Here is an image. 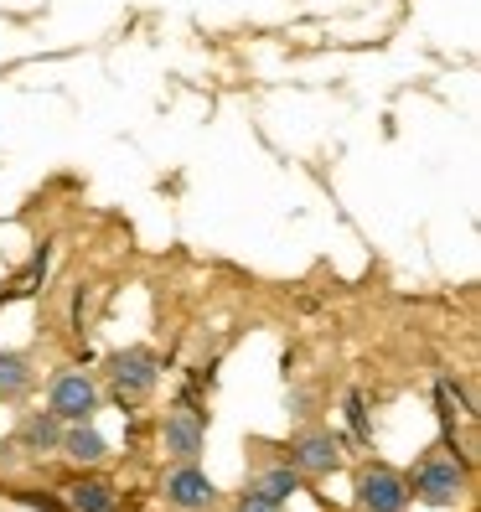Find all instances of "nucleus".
Segmentation results:
<instances>
[{
	"label": "nucleus",
	"instance_id": "11",
	"mask_svg": "<svg viewBox=\"0 0 481 512\" xmlns=\"http://www.w3.org/2000/svg\"><path fill=\"white\" fill-rule=\"evenodd\" d=\"M32 388V363L21 352H0V399H21Z\"/></svg>",
	"mask_w": 481,
	"mask_h": 512
},
{
	"label": "nucleus",
	"instance_id": "4",
	"mask_svg": "<svg viewBox=\"0 0 481 512\" xmlns=\"http://www.w3.org/2000/svg\"><path fill=\"white\" fill-rule=\"evenodd\" d=\"M161 497L176 512H207L218 502V487H213V476H207V471H197V461H182V466H171L161 476Z\"/></svg>",
	"mask_w": 481,
	"mask_h": 512
},
{
	"label": "nucleus",
	"instance_id": "7",
	"mask_svg": "<svg viewBox=\"0 0 481 512\" xmlns=\"http://www.w3.org/2000/svg\"><path fill=\"white\" fill-rule=\"evenodd\" d=\"M337 461H342V445L326 430H306L290 440V466L300 476H326V471H337Z\"/></svg>",
	"mask_w": 481,
	"mask_h": 512
},
{
	"label": "nucleus",
	"instance_id": "10",
	"mask_svg": "<svg viewBox=\"0 0 481 512\" xmlns=\"http://www.w3.org/2000/svg\"><path fill=\"white\" fill-rule=\"evenodd\" d=\"M57 440H63V419H57L52 409L26 419V430H21V445L26 450H42V456H47V450H57Z\"/></svg>",
	"mask_w": 481,
	"mask_h": 512
},
{
	"label": "nucleus",
	"instance_id": "1",
	"mask_svg": "<svg viewBox=\"0 0 481 512\" xmlns=\"http://www.w3.org/2000/svg\"><path fill=\"white\" fill-rule=\"evenodd\" d=\"M409 497L430 502V507H456L466 497V466L456 456H430L419 461L414 481H409Z\"/></svg>",
	"mask_w": 481,
	"mask_h": 512
},
{
	"label": "nucleus",
	"instance_id": "6",
	"mask_svg": "<svg viewBox=\"0 0 481 512\" xmlns=\"http://www.w3.org/2000/svg\"><path fill=\"white\" fill-rule=\"evenodd\" d=\"M161 445H166V456H176V461H197V456H202V445H207L202 414H197L192 404L171 409V414L161 419Z\"/></svg>",
	"mask_w": 481,
	"mask_h": 512
},
{
	"label": "nucleus",
	"instance_id": "8",
	"mask_svg": "<svg viewBox=\"0 0 481 512\" xmlns=\"http://www.w3.org/2000/svg\"><path fill=\"white\" fill-rule=\"evenodd\" d=\"M63 502H68V512H119V492L94 476H73L63 487Z\"/></svg>",
	"mask_w": 481,
	"mask_h": 512
},
{
	"label": "nucleus",
	"instance_id": "2",
	"mask_svg": "<svg viewBox=\"0 0 481 512\" xmlns=\"http://www.w3.org/2000/svg\"><path fill=\"white\" fill-rule=\"evenodd\" d=\"M47 409L63 419V425H83V419L99 414V383L88 373H57L47 388Z\"/></svg>",
	"mask_w": 481,
	"mask_h": 512
},
{
	"label": "nucleus",
	"instance_id": "14",
	"mask_svg": "<svg viewBox=\"0 0 481 512\" xmlns=\"http://www.w3.org/2000/svg\"><path fill=\"white\" fill-rule=\"evenodd\" d=\"M233 512H285V507H280V502H269L264 492H254V487H249L244 497H238V507H233Z\"/></svg>",
	"mask_w": 481,
	"mask_h": 512
},
{
	"label": "nucleus",
	"instance_id": "5",
	"mask_svg": "<svg viewBox=\"0 0 481 512\" xmlns=\"http://www.w3.org/2000/svg\"><path fill=\"white\" fill-rule=\"evenodd\" d=\"M409 481L394 466H368L357 476V507L363 512H409Z\"/></svg>",
	"mask_w": 481,
	"mask_h": 512
},
{
	"label": "nucleus",
	"instance_id": "9",
	"mask_svg": "<svg viewBox=\"0 0 481 512\" xmlns=\"http://www.w3.org/2000/svg\"><path fill=\"white\" fill-rule=\"evenodd\" d=\"M57 450H63V456H68L73 466H99V461L109 456V440H104V435L83 419V425H68V430H63Z\"/></svg>",
	"mask_w": 481,
	"mask_h": 512
},
{
	"label": "nucleus",
	"instance_id": "3",
	"mask_svg": "<svg viewBox=\"0 0 481 512\" xmlns=\"http://www.w3.org/2000/svg\"><path fill=\"white\" fill-rule=\"evenodd\" d=\"M109 378H114V394H119V404H135V399H145L150 388H156V378H161V368H156V352H150V347H125V352H114V357H109Z\"/></svg>",
	"mask_w": 481,
	"mask_h": 512
},
{
	"label": "nucleus",
	"instance_id": "12",
	"mask_svg": "<svg viewBox=\"0 0 481 512\" xmlns=\"http://www.w3.org/2000/svg\"><path fill=\"white\" fill-rule=\"evenodd\" d=\"M254 492H264L269 502H280V507H285V502L300 492V471H295V466H275V471H264V476L254 481Z\"/></svg>",
	"mask_w": 481,
	"mask_h": 512
},
{
	"label": "nucleus",
	"instance_id": "15",
	"mask_svg": "<svg viewBox=\"0 0 481 512\" xmlns=\"http://www.w3.org/2000/svg\"><path fill=\"white\" fill-rule=\"evenodd\" d=\"M26 507H37V512H68V502H57L52 492H21Z\"/></svg>",
	"mask_w": 481,
	"mask_h": 512
},
{
	"label": "nucleus",
	"instance_id": "13",
	"mask_svg": "<svg viewBox=\"0 0 481 512\" xmlns=\"http://www.w3.org/2000/svg\"><path fill=\"white\" fill-rule=\"evenodd\" d=\"M347 425L357 440H368V409H363V394H347Z\"/></svg>",
	"mask_w": 481,
	"mask_h": 512
}]
</instances>
